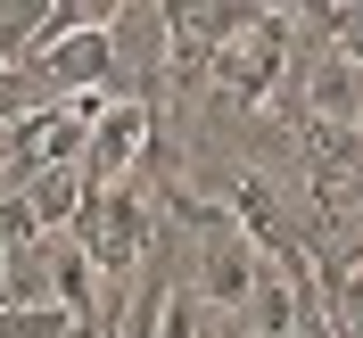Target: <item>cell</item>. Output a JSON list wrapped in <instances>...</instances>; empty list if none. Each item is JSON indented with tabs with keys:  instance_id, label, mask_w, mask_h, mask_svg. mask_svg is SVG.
<instances>
[{
	"instance_id": "obj_1",
	"label": "cell",
	"mask_w": 363,
	"mask_h": 338,
	"mask_svg": "<svg viewBox=\"0 0 363 338\" xmlns=\"http://www.w3.org/2000/svg\"><path fill=\"white\" fill-rule=\"evenodd\" d=\"M165 206H174V223L199 231V272H190L199 305H206V314H223V322H240V314H248V297H256V272H264V256L248 248V231L231 223L223 206H199L190 190H174Z\"/></svg>"
},
{
	"instance_id": "obj_2",
	"label": "cell",
	"mask_w": 363,
	"mask_h": 338,
	"mask_svg": "<svg viewBox=\"0 0 363 338\" xmlns=\"http://www.w3.org/2000/svg\"><path fill=\"white\" fill-rule=\"evenodd\" d=\"M289 33H297V17L289 9H264V17L240 33V42H223L215 58H206V83L223 91L231 108H264L272 91H281V74H289Z\"/></svg>"
},
{
	"instance_id": "obj_3",
	"label": "cell",
	"mask_w": 363,
	"mask_h": 338,
	"mask_svg": "<svg viewBox=\"0 0 363 338\" xmlns=\"http://www.w3.org/2000/svg\"><path fill=\"white\" fill-rule=\"evenodd\" d=\"M297 67V91H289V116L306 133H363V67H347L339 50H306L289 58Z\"/></svg>"
},
{
	"instance_id": "obj_4",
	"label": "cell",
	"mask_w": 363,
	"mask_h": 338,
	"mask_svg": "<svg viewBox=\"0 0 363 338\" xmlns=\"http://www.w3.org/2000/svg\"><path fill=\"white\" fill-rule=\"evenodd\" d=\"M157 149V108L149 99H116L99 124H91V149H83V190H116V181H133L140 157Z\"/></svg>"
},
{
	"instance_id": "obj_5",
	"label": "cell",
	"mask_w": 363,
	"mask_h": 338,
	"mask_svg": "<svg viewBox=\"0 0 363 338\" xmlns=\"http://www.w3.org/2000/svg\"><path fill=\"white\" fill-rule=\"evenodd\" d=\"M25 74L50 91V99H83V91H108L116 83V25H83L67 42H50L25 58Z\"/></svg>"
},
{
	"instance_id": "obj_6",
	"label": "cell",
	"mask_w": 363,
	"mask_h": 338,
	"mask_svg": "<svg viewBox=\"0 0 363 338\" xmlns=\"http://www.w3.org/2000/svg\"><path fill=\"white\" fill-rule=\"evenodd\" d=\"M0 305H58L50 297V231L25 248H0Z\"/></svg>"
},
{
	"instance_id": "obj_7",
	"label": "cell",
	"mask_w": 363,
	"mask_h": 338,
	"mask_svg": "<svg viewBox=\"0 0 363 338\" xmlns=\"http://www.w3.org/2000/svg\"><path fill=\"white\" fill-rule=\"evenodd\" d=\"M17 198H25V215H33L42 231H67L74 206H83V174H25Z\"/></svg>"
},
{
	"instance_id": "obj_8",
	"label": "cell",
	"mask_w": 363,
	"mask_h": 338,
	"mask_svg": "<svg viewBox=\"0 0 363 338\" xmlns=\"http://www.w3.org/2000/svg\"><path fill=\"white\" fill-rule=\"evenodd\" d=\"M0 338H74L67 305H0Z\"/></svg>"
}]
</instances>
